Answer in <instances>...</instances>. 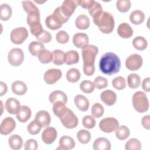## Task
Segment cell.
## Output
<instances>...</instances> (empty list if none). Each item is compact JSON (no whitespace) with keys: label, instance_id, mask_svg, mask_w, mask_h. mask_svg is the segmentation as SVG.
Returning a JSON list of instances; mask_svg holds the SVG:
<instances>
[{"label":"cell","instance_id":"83f0119b","mask_svg":"<svg viewBox=\"0 0 150 150\" xmlns=\"http://www.w3.org/2000/svg\"><path fill=\"white\" fill-rule=\"evenodd\" d=\"M79 61V54L76 50H69L65 53L64 63L67 65L77 63Z\"/></svg>","mask_w":150,"mask_h":150},{"label":"cell","instance_id":"7dc6e473","mask_svg":"<svg viewBox=\"0 0 150 150\" xmlns=\"http://www.w3.org/2000/svg\"><path fill=\"white\" fill-rule=\"evenodd\" d=\"M56 40L59 43L65 44L69 40V35L66 31L60 30L56 35Z\"/></svg>","mask_w":150,"mask_h":150},{"label":"cell","instance_id":"e575fe53","mask_svg":"<svg viewBox=\"0 0 150 150\" xmlns=\"http://www.w3.org/2000/svg\"><path fill=\"white\" fill-rule=\"evenodd\" d=\"M132 45L135 49L138 50H144L147 47L148 42L142 36H137L132 40Z\"/></svg>","mask_w":150,"mask_h":150},{"label":"cell","instance_id":"f546056e","mask_svg":"<svg viewBox=\"0 0 150 150\" xmlns=\"http://www.w3.org/2000/svg\"><path fill=\"white\" fill-rule=\"evenodd\" d=\"M80 77V72L76 68H71L66 73V79L70 83H74L77 82Z\"/></svg>","mask_w":150,"mask_h":150},{"label":"cell","instance_id":"30bf717a","mask_svg":"<svg viewBox=\"0 0 150 150\" xmlns=\"http://www.w3.org/2000/svg\"><path fill=\"white\" fill-rule=\"evenodd\" d=\"M62 76V72L58 69H50L45 71L43 79L46 83L53 84L56 83Z\"/></svg>","mask_w":150,"mask_h":150},{"label":"cell","instance_id":"836d02e7","mask_svg":"<svg viewBox=\"0 0 150 150\" xmlns=\"http://www.w3.org/2000/svg\"><path fill=\"white\" fill-rule=\"evenodd\" d=\"M38 57L40 62L43 64H47L53 62V53L45 49L39 52Z\"/></svg>","mask_w":150,"mask_h":150},{"label":"cell","instance_id":"d6986e66","mask_svg":"<svg viewBox=\"0 0 150 150\" xmlns=\"http://www.w3.org/2000/svg\"><path fill=\"white\" fill-rule=\"evenodd\" d=\"M75 146V141L73 138L67 135L62 136L59 139V146L57 149L69 150L73 149Z\"/></svg>","mask_w":150,"mask_h":150},{"label":"cell","instance_id":"484cf974","mask_svg":"<svg viewBox=\"0 0 150 150\" xmlns=\"http://www.w3.org/2000/svg\"><path fill=\"white\" fill-rule=\"evenodd\" d=\"M90 19L88 17L84 14L79 15L75 21L76 26L81 30H85L90 26Z\"/></svg>","mask_w":150,"mask_h":150},{"label":"cell","instance_id":"f907efd6","mask_svg":"<svg viewBox=\"0 0 150 150\" xmlns=\"http://www.w3.org/2000/svg\"><path fill=\"white\" fill-rule=\"evenodd\" d=\"M101 10H103V8H102L101 4L96 1H94L93 4L88 9V12L91 16H93L96 13H97L98 12H99Z\"/></svg>","mask_w":150,"mask_h":150},{"label":"cell","instance_id":"ffe728a7","mask_svg":"<svg viewBox=\"0 0 150 150\" xmlns=\"http://www.w3.org/2000/svg\"><path fill=\"white\" fill-rule=\"evenodd\" d=\"M74 102L77 108L81 111H86L89 108V101L86 97L83 95H77L74 97Z\"/></svg>","mask_w":150,"mask_h":150},{"label":"cell","instance_id":"74e56055","mask_svg":"<svg viewBox=\"0 0 150 150\" xmlns=\"http://www.w3.org/2000/svg\"><path fill=\"white\" fill-rule=\"evenodd\" d=\"M77 138L80 143L86 144L90 141L91 134L87 130L81 129L77 133Z\"/></svg>","mask_w":150,"mask_h":150},{"label":"cell","instance_id":"d6a6232c","mask_svg":"<svg viewBox=\"0 0 150 150\" xmlns=\"http://www.w3.org/2000/svg\"><path fill=\"white\" fill-rule=\"evenodd\" d=\"M128 85L131 88H137L141 85V77L136 73H131L127 77Z\"/></svg>","mask_w":150,"mask_h":150},{"label":"cell","instance_id":"4dcf8cb0","mask_svg":"<svg viewBox=\"0 0 150 150\" xmlns=\"http://www.w3.org/2000/svg\"><path fill=\"white\" fill-rule=\"evenodd\" d=\"M52 16L59 24L62 25L67 22L69 19V18L64 15V14L62 13L60 6H59L54 9L53 13L52 14Z\"/></svg>","mask_w":150,"mask_h":150},{"label":"cell","instance_id":"2e32d148","mask_svg":"<svg viewBox=\"0 0 150 150\" xmlns=\"http://www.w3.org/2000/svg\"><path fill=\"white\" fill-rule=\"evenodd\" d=\"M101 100L107 105L111 106L114 105L117 101V95L115 92L110 90L103 91L100 95Z\"/></svg>","mask_w":150,"mask_h":150},{"label":"cell","instance_id":"d590c367","mask_svg":"<svg viewBox=\"0 0 150 150\" xmlns=\"http://www.w3.org/2000/svg\"><path fill=\"white\" fill-rule=\"evenodd\" d=\"M115 132L116 137L118 139L122 141L126 139L129 136L130 134L129 128L124 125L119 126L115 131Z\"/></svg>","mask_w":150,"mask_h":150},{"label":"cell","instance_id":"7402d4cb","mask_svg":"<svg viewBox=\"0 0 150 150\" xmlns=\"http://www.w3.org/2000/svg\"><path fill=\"white\" fill-rule=\"evenodd\" d=\"M93 148L94 150H110L111 143L105 138H98L93 142Z\"/></svg>","mask_w":150,"mask_h":150},{"label":"cell","instance_id":"8fae6325","mask_svg":"<svg viewBox=\"0 0 150 150\" xmlns=\"http://www.w3.org/2000/svg\"><path fill=\"white\" fill-rule=\"evenodd\" d=\"M16 127V122L11 117L5 118L0 125V132L2 135H7L12 132Z\"/></svg>","mask_w":150,"mask_h":150},{"label":"cell","instance_id":"6f0895ef","mask_svg":"<svg viewBox=\"0 0 150 150\" xmlns=\"http://www.w3.org/2000/svg\"><path fill=\"white\" fill-rule=\"evenodd\" d=\"M0 87H1V93H0V96H2L4 94H5L7 92V90H8V87L6 84L3 82V81H1L0 82Z\"/></svg>","mask_w":150,"mask_h":150},{"label":"cell","instance_id":"9c48e42d","mask_svg":"<svg viewBox=\"0 0 150 150\" xmlns=\"http://www.w3.org/2000/svg\"><path fill=\"white\" fill-rule=\"evenodd\" d=\"M142 63L143 60L142 57L136 53L129 56L125 60V66L131 71H135L139 69Z\"/></svg>","mask_w":150,"mask_h":150},{"label":"cell","instance_id":"681fc988","mask_svg":"<svg viewBox=\"0 0 150 150\" xmlns=\"http://www.w3.org/2000/svg\"><path fill=\"white\" fill-rule=\"evenodd\" d=\"M36 39L38 40V42H40L42 43H49L52 40V35L49 32L43 30L42 33H40L37 37H36Z\"/></svg>","mask_w":150,"mask_h":150},{"label":"cell","instance_id":"d4e9b609","mask_svg":"<svg viewBox=\"0 0 150 150\" xmlns=\"http://www.w3.org/2000/svg\"><path fill=\"white\" fill-rule=\"evenodd\" d=\"M145 19V14L141 10H135L129 15V20L134 25H140Z\"/></svg>","mask_w":150,"mask_h":150},{"label":"cell","instance_id":"8992f818","mask_svg":"<svg viewBox=\"0 0 150 150\" xmlns=\"http://www.w3.org/2000/svg\"><path fill=\"white\" fill-rule=\"evenodd\" d=\"M28 37V32L24 27L16 28L13 29L10 35V39L12 43L16 45L22 44Z\"/></svg>","mask_w":150,"mask_h":150},{"label":"cell","instance_id":"44dd1931","mask_svg":"<svg viewBox=\"0 0 150 150\" xmlns=\"http://www.w3.org/2000/svg\"><path fill=\"white\" fill-rule=\"evenodd\" d=\"M49 99L52 104H54L56 102H62L66 104L67 102L66 94L60 90H55L52 92L49 95Z\"/></svg>","mask_w":150,"mask_h":150},{"label":"cell","instance_id":"e0dca14e","mask_svg":"<svg viewBox=\"0 0 150 150\" xmlns=\"http://www.w3.org/2000/svg\"><path fill=\"white\" fill-rule=\"evenodd\" d=\"M35 120L42 127H47L50 123V115L47 111L45 110H40L36 113Z\"/></svg>","mask_w":150,"mask_h":150},{"label":"cell","instance_id":"c3c4849f","mask_svg":"<svg viewBox=\"0 0 150 150\" xmlns=\"http://www.w3.org/2000/svg\"><path fill=\"white\" fill-rule=\"evenodd\" d=\"M94 84L97 89L101 90L107 87L108 81L105 77L102 76H97L94 80Z\"/></svg>","mask_w":150,"mask_h":150},{"label":"cell","instance_id":"5b68a950","mask_svg":"<svg viewBox=\"0 0 150 150\" xmlns=\"http://www.w3.org/2000/svg\"><path fill=\"white\" fill-rule=\"evenodd\" d=\"M132 104L138 112L143 113L149 108V101L146 95L142 91H137L132 96Z\"/></svg>","mask_w":150,"mask_h":150},{"label":"cell","instance_id":"b9f144b4","mask_svg":"<svg viewBox=\"0 0 150 150\" xmlns=\"http://www.w3.org/2000/svg\"><path fill=\"white\" fill-rule=\"evenodd\" d=\"M91 115L94 118H100L101 117L104 112V108L101 104L96 103L94 104L91 107Z\"/></svg>","mask_w":150,"mask_h":150},{"label":"cell","instance_id":"f6af8a7d","mask_svg":"<svg viewBox=\"0 0 150 150\" xmlns=\"http://www.w3.org/2000/svg\"><path fill=\"white\" fill-rule=\"evenodd\" d=\"M45 23L46 26L51 30H57L60 28L62 25L59 24L52 17V15H49L45 19Z\"/></svg>","mask_w":150,"mask_h":150},{"label":"cell","instance_id":"9a60e30c","mask_svg":"<svg viewBox=\"0 0 150 150\" xmlns=\"http://www.w3.org/2000/svg\"><path fill=\"white\" fill-rule=\"evenodd\" d=\"M21 107L19 101L15 98H9L5 102V108L11 114H16L19 111Z\"/></svg>","mask_w":150,"mask_h":150},{"label":"cell","instance_id":"f5cc1de1","mask_svg":"<svg viewBox=\"0 0 150 150\" xmlns=\"http://www.w3.org/2000/svg\"><path fill=\"white\" fill-rule=\"evenodd\" d=\"M38 147V142L34 139H29L25 142L24 149L25 150H36Z\"/></svg>","mask_w":150,"mask_h":150},{"label":"cell","instance_id":"6da1fadb","mask_svg":"<svg viewBox=\"0 0 150 150\" xmlns=\"http://www.w3.org/2000/svg\"><path fill=\"white\" fill-rule=\"evenodd\" d=\"M65 104L62 102H56L53 104V111L64 127L73 129L77 126L79 120L77 116Z\"/></svg>","mask_w":150,"mask_h":150},{"label":"cell","instance_id":"ee69618b","mask_svg":"<svg viewBox=\"0 0 150 150\" xmlns=\"http://www.w3.org/2000/svg\"><path fill=\"white\" fill-rule=\"evenodd\" d=\"M42 127L35 120L32 121L27 127L28 132L31 135H36L39 134Z\"/></svg>","mask_w":150,"mask_h":150},{"label":"cell","instance_id":"5bb4252c","mask_svg":"<svg viewBox=\"0 0 150 150\" xmlns=\"http://www.w3.org/2000/svg\"><path fill=\"white\" fill-rule=\"evenodd\" d=\"M88 37L87 34L84 33H77L73 38V43L74 45L80 49H83L88 45Z\"/></svg>","mask_w":150,"mask_h":150},{"label":"cell","instance_id":"603a6c76","mask_svg":"<svg viewBox=\"0 0 150 150\" xmlns=\"http://www.w3.org/2000/svg\"><path fill=\"white\" fill-rule=\"evenodd\" d=\"M31 114L32 111L30 108L26 105H22L16 116L18 120L21 122H26L30 118Z\"/></svg>","mask_w":150,"mask_h":150},{"label":"cell","instance_id":"60d3db41","mask_svg":"<svg viewBox=\"0 0 150 150\" xmlns=\"http://www.w3.org/2000/svg\"><path fill=\"white\" fill-rule=\"evenodd\" d=\"M112 85L115 89L118 90H122L126 87L125 79L122 76H118L112 80Z\"/></svg>","mask_w":150,"mask_h":150},{"label":"cell","instance_id":"4316f807","mask_svg":"<svg viewBox=\"0 0 150 150\" xmlns=\"http://www.w3.org/2000/svg\"><path fill=\"white\" fill-rule=\"evenodd\" d=\"M8 144L12 149H20L23 145V140L19 135L14 134L9 138Z\"/></svg>","mask_w":150,"mask_h":150},{"label":"cell","instance_id":"8d00e7d4","mask_svg":"<svg viewBox=\"0 0 150 150\" xmlns=\"http://www.w3.org/2000/svg\"><path fill=\"white\" fill-rule=\"evenodd\" d=\"M53 63L56 65H62L64 63L65 53L59 49L53 51Z\"/></svg>","mask_w":150,"mask_h":150},{"label":"cell","instance_id":"ba28073f","mask_svg":"<svg viewBox=\"0 0 150 150\" xmlns=\"http://www.w3.org/2000/svg\"><path fill=\"white\" fill-rule=\"evenodd\" d=\"M118 127L119 122L118 120L112 117L103 118L99 123L100 129L106 133H111L115 131Z\"/></svg>","mask_w":150,"mask_h":150},{"label":"cell","instance_id":"11a10c76","mask_svg":"<svg viewBox=\"0 0 150 150\" xmlns=\"http://www.w3.org/2000/svg\"><path fill=\"white\" fill-rule=\"evenodd\" d=\"M150 116L149 115H145L142 117L141 120V123L143 126V127L146 129H150Z\"/></svg>","mask_w":150,"mask_h":150},{"label":"cell","instance_id":"cb8c5ba5","mask_svg":"<svg viewBox=\"0 0 150 150\" xmlns=\"http://www.w3.org/2000/svg\"><path fill=\"white\" fill-rule=\"evenodd\" d=\"M12 91L16 95H24L27 91V86L22 81H15L12 84Z\"/></svg>","mask_w":150,"mask_h":150},{"label":"cell","instance_id":"9f6ffc18","mask_svg":"<svg viewBox=\"0 0 150 150\" xmlns=\"http://www.w3.org/2000/svg\"><path fill=\"white\" fill-rule=\"evenodd\" d=\"M142 89L146 92H149L150 91V78L147 77L145 78L142 84Z\"/></svg>","mask_w":150,"mask_h":150},{"label":"cell","instance_id":"7a4b0ae2","mask_svg":"<svg viewBox=\"0 0 150 150\" xmlns=\"http://www.w3.org/2000/svg\"><path fill=\"white\" fill-rule=\"evenodd\" d=\"M99 68L103 73L108 76L116 74L121 68L120 59L114 53H105L100 58Z\"/></svg>","mask_w":150,"mask_h":150},{"label":"cell","instance_id":"277c9868","mask_svg":"<svg viewBox=\"0 0 150 150\" xmlns=\"http://www.w3.org/2000/svg\"><path fill=\"white\" fill-rule=\"evenodd\" d=\"M92 17L94 24L98 27L101 32L109 34L112 32L115 26V21L111 13L101 10Z\"/></svg>","mask_w":150,"mask_h":150},{"label":"cell","instance_id":"ac0fdd59","mask_svg":"<svg viewBox=\"0 0 150 150\" xmlns=\"http://www.w3.org/2000/svg\"><path fill=\"white\" fill-rule=\"evenodd\" d=\"M133 29L127 23H121L117 28V33L122 38L128 39L133 35Z\"/></svg>","mask_w":150,"mask_h":150},{"label":"cell","instance_id":"ab89813d","mask_svg":"<svg viewBox=\"0 0 150 150\" xmlns=\"http://www.w3.org/2000/svg\"><path fill=\"white\" fill-rule=\"evenodd\" d=\"M80 88L83 93L89 94L94 90L95 85L94 83L91 81L83 80L80 84Z\"/></svg>","mask_w":150,"mask_h":150},{"label":"cell","instance_id":"4fadbf2b","mask_svg":"<svg viewBox=\"0 0 150 150\" xmlns=\"http://www.w3.org/2000/svg\"><path fill=\"white\" fill-rule=\"evenodd\" d=\"M57 136V132L54 128L47 127L42 134V139L46 144H51L56 140Z\"/></svg>","mask_w":150,"mask_h":150},{"label":"cell","instance_id":"7bdbcfd3","mask_svg":"<svg viewBox=\"0 0 150 150\" xmlns=\"http://www.w3.org/2000/svg\"><path fill=\"white\" fill-rule=\"evenodd\" d=\"M131 3L129 0H119L116 2V6L117 9L122 13L129 11L131 8Z\"/></svg>","mask_w":150,"mask_h":150},{"label":"cell","instance_id":"3957f363","mask_svg":"<svg viewBox=\"0 0 150 150\" xmlns=\"http://www.w3.org/2000/svg\"><path fill=\"white\" fill-rule=\"evenodd\" d=\"M98 52L96 46L88 45L81 50L83 60V72L87 76H92L95 71V58Z\"/></svg>","mask_w":150,"mask_h":150},{"label":"cell","instance_id":"680465c9","mask_svg":"<svg viewBox=\"0 0 150 150\" xmlns=\"http://www.w3.org/2000/svg\"><path fill=\"white\" fill-rule=\"evenodd\" d=\"M35 2H36V3H38V4H42V3H44V2H45L46 1H35Z\"/></svg>","mask_w":150,"mask_h":150},{"label":"cell","instance_id":"52a82bcc","mask_svg":"<svg viewBox=\"0 0 150 150\" xmlns=\"http://www.w3.org/2000/svg\"><path fill=\"white\" fill-rule=\"evenodd\" d=\"M24 59V53L20 48L12 49L8 53V60L10 64L17 67L20 66Z\"/></svg>","mask_w":150,"mask_h":150},{"label":"cell","instance_id":"f35d334b","mask_svg":"<svg viewBox=\"0 0 150 150\" xmlns=\"http://www.w3.org/2000/svg\"><path fill=\"white\" fill-rule=\"evenodd\" d=\"M126 150H139L141 149V142L137 138H131L125 144Z\"/></svg>","mask_w":150,"mask_h":150},{"label":"cell","instance_id":"db71d44e","mask_svg":"<svg viewBox=\"0 0 150 150\" xmlns=\"http://www.w3.org/2000/svg\"><path fill=\"white\" fill-rule=\"evenodd\" d=\"M94 1L93 0H78L79 5L85 9H88L90 6L93 4Z\"/></svg>","mask_w":150,"mask_h":150},{"label":"cell","instance_id":"1f68e13d","mask_svg":"<svg viewBox=\"0 0 150 150\" xmlns=\"http://www.w3.org/2000/svg\"><path fill=\"white\" fill-rule=\"evenodd\" d=\"M29 51L30 54L34 56H38L39 52L45 49L43 44L40 42L33 41L29 45Z\"/></svg>","mask_w":150,"mask_h":150},{"label":"cell","instance_id":"7c38bea8","mask_svg":"<svg viewBox=\"0 0 150 150\" xmlns=\"http://www.w3.org/2000/svg\"><path fill=\"white\" fill-rule=\"evenodd\" d=\"M78 5V0H66L63 2L60 8L64 15L69 18L74 13Z\"/></svg>","mask_w":150,"mask_h":150},{"label":"cell","instance_id":"816d5d0a","mask_svg":"<svg viewBox=\"0 0 150 150\" xmlns=\"http://www.w3.org/2000/svg\"><path fill=\"white\" fill-rule=\"evenodd\" d=\"M22 4L23 9L27 13L38 9V8L32 1H22Z\"/></svg>","mask_w":150,"mask_h":150},{"label":"cell","instance_id":"f1b7e54d","mask_svg":"<svg viewBox=\"0 0 150 150\" xmlns=\"http://www.w3.org/2000/svg\"><path fill=\"white\" fill-rule=\"evenodd\" d=\"M12 10L7 4H2L0 6V19L2 21H8L12 16Z\"/></svg>","mask_w":150,"mask_h":150},{"label":"cell","instance_id":"bcb514c9","mask_svg":"<svg viewBox=\"0 0 150 150\" xmlns=\"http://www.w3.org/2000/svg\"><path fill=\"white\" fill-rule=\"evenodd\" d=\"M82 124L83 126L87 129H92L96 125V120L93 116L86 115L82 120Z\"/></svg>","mask_w":150,"mask_h":150}]
</instances>
